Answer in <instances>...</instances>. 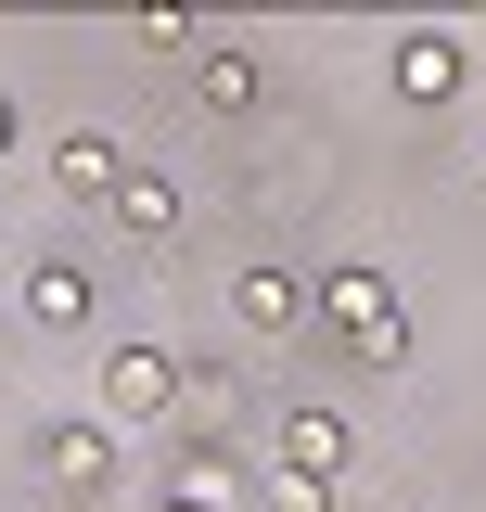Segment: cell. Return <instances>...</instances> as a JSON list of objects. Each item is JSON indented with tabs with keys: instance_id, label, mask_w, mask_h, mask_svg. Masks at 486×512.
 <instances>
[{
	"instance_id": "2",
	"label": "cell",
	"mask_w": 486,
	"mask_h": 512,
	"mask_svg": "<svg viewBox=\"0 0 486 512\" xmlns=\"http://www.w3.org/2000/svg\"><path fill=\"white\" fill-rule=\"evenodd\" d=\"M39 474H52L64 500H103V487H116V436H103V423H52V436H39Z\"/></svg>"
},
{
	"instance_id": "5",
	"label": "cell",
	"mask_w": 486,
	"mask_h": 512,
	"mask_svg": "<svg viewBox=\"0 0 486 512\" xmlns=\"http://www.w3.org/2000/svg\"><path fill=\"white\" fill-rule=\"evenodd\" d=\"M13 308H26V333H77V320H90V269H77V256H39Z\"/></svg>"
},
{
	"instance_id": "1",
	"label": "cell",
	"mask_w": 486,
	"mask_h": 512,
	"mask_svg": "<svg viewBox=\"0 0 486 512\" xmlns=\"http://www.w3.org/2000/svg\"><path fill=\"white\" fill-rule=\"evenodd\" d=\"M307 308L333 320V346H346L359 372H397V359H410V308H397L371 269H320V282H307Z\"/></svg>"
},
{
	"instance_id": "9",
	"label": "cell",
	"mask_w": 486,
	"mask_h": 512,
	"mask_svg": "<svg viewBox=\"0 0 486 512\" xmlns=\"http://www.w3.org/2000/svg\"><path fill=\"white\" fill-rule=\"evenodd\" d=\"M116 218L141 231V244H167V231H180V192L154 180V167H116Z\"/></svg>"
},
{
	"instance_id": "6",
	"label": "cell",
	"mask_w": 486,
	"mask_h": 512,
	"mask_svg": "<svg viewBox=\"0 0 486 512\" xmlns=\"http://www.w3.org/2000/svg\"><path fill=\"white\" fill-rule=\"evenodd\" d=\"M333 461H346V423H333V410H282V436H269V474H307V487H333Z\"/></svg>"
},
{
	"instance_id": "10",
	"label": "cell",
	"mask_w": 486,
	"mask_h": 512,
	"mask_svg": "<svg viewBox=\"0 0 486 512\" xmlns=\"http://www.w3.org/2000/svg\"><path fill=\"white\" fill-rule=\"evenodd\" d=\"M154 512H231V461H218V448H192L180 474L154 487Z\"/></svg>"
},
{
	"instance_id": "8",
	"label": "cell",
	"mask_w": 486,
	"mask_h": 512,
	"mask_svg": "<svg viewBox=\"0 0 486 512\" xmlns=\"http://www.w3.org/2000/svg\"><path fill=\"white\" fill-rule=\"evenodd\" d=\"M116 167H128L116 128H64V141H52V180L77 192V205H90V192H116Z\"/></svg>"
},
{
	"instance_id": "3",
	"label": "cell",
	"mask_w": 486,
	"mask_h": 512,
	"mask_svg": "<svg viewBox=\"0 0 486 512\" xmlns=\"http://www.w3.org/2000/svg\"><path fill=\"white\" fill-rule=\"evenodd\" d=\"M231 320H243V333H295V320H307V269H282V256L231 269Z\"/></svg>"
},
{
	"instance_id": "4",
	"label": "cell",
	"mask_w": 486,
	"mask_h": 512,
	"mask_svg": "<svg viewBox=\"0 0 486 512\" xmlns=\"http://www.w3.org/2000/svg\"><path fill=\"white\" fill-rule=\"evenodd\" d=\"M103 397H116L128 423H154V410H180V359L167 346H116L103 359Z\"/></svg>"
},
{
	"instance_id": "13",
	"label": "cell",
	"mask_w": 486,
	"mask_h": 512,
	"mask_svg": "<svg viewBox=\"0 0 486 512\" xmlns=\"http://www.w3.org/2000/svg\"><path fill=\"white\" fill-rule=\"evenodd\" d=\"M0 154H13V103H0Z\"/></svg>"
},
{
	"instance_id": "11",
	"label": "cell",
	"mask_w": 486,
	"mask_h": 512,
	"mask_svg": "<svg viewBox=\"0 0 486 512\" xmlns=\"http://www.w3.org/2000/svg\"><path fill=\"white\" fill-rule=\"evenodd\" d=\"M192 90L218 116H256V52H192Z\"/></svg>"
},
{
	"instance_id": "7",
	"label": "cell",
	"mask_w": 486,
	"mask_h": 512,
	"mask_svg": "<svg viewBox=\"0 0 486 512\" xmlns=\"http://www.w3.org/2000/svg\"><path fill=\"white\" fill-rule=\"evenodd\" d=\"M397 90H410V103H448V90H461V39H448V26H410V39H397Z\"/></svg>"
},
{
	"instance_id": "12",
	"label": "cell",
	"mask_w": 486,
	"mask_h": 512,
	"mask_svg": "<svg viewBox=\"0 0 486 512\" xmlns=\"http://www.w3.org/2000/svg\"><path fill=\"white\" fill-rule=\"evenodd\" d=\"M269 512H333V487H307V474H269Z\"/></svg>"
}]
</instances>
